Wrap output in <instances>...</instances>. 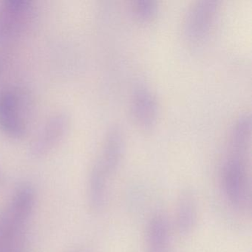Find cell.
Listing matches in <instances>:
<instances>
[{"label": "cell", "mask_w": 252, "mask_h": 252, "mask_svg": "<svg viewBox=\"0 0 252 252\" xmlns=\"http://www.w3.org/2000/svg\"><path fill=\"white\" fill-rule=\"evenodd\" d=\"M135 17L139 21L147 23L151 21L158 12V5L155 1L144 0L135 2L133 6Z\"/></svg>", "instance_id": "7c38bea8"}, {"label": "cell", "mask_w": 252, "mask_h": 252, "mask_svg": "<svg viewBox=\"0 0 252 252\" xmlns=\"http://www.w3.org/2000/svg\"><path fill=\"white\" fill-rule=\"evenodd\" d=\"M30 95L16 87L0 92V130L11 139H23L32 128L34 103Z\"/></svg>", "instance_id": "7a4b0ae2"}, {"label": "cell", "mask_w": 252, "mask_h": 252, "mask_svg": "<svg viewBox=\"0 0 252 252\" xmlns=\"http://www.w3.org/2000/svg\"><path fill=\"white\" fill-rule=\"evenodd\" d=\"M108 178V175L94 163L88 177V200L90 209L95 213H99L105 207Z\"/></svg>", "instance_id": "30bf717a"}, {"label": "cell", "mask_w": 252, "mask_h": 252, "mask_svg": "<svg viewBox=\"0 0 252 252\" xmlns=\"http://www.w3.org/2000/svg\"><path fill=\"white\" fill-rule=\"evenodd\" d=\"M26 234L0 231V252H26Z\"/></svg>", "instance_id": "8fae6325"}, {"label": "cell", "mask_w": 252, "mask_h": 252, "mask_svg": "<svg viewBox=\"0 0 252 252\" xmlns=\"http://www.w3.org/2000/svg\"><path fill=\"white\" fill-rule=\"evenodd\" d=\"M250 136L243 132L229 134L222 167V183L225 198L234 209H243L248 200L246 154Z\"/></svg>", "instance_id": "6da1fadb"}, {"label": "cell", "mask_w": 252, "mask_h": 252, "mask_svg": "<svg viewBox=\"0 0 252 252\" xmlns=\"http://www.w3.org/2000/svg\"><path fill=\"white\" fill-rule=\"evenodd\" d=\"M131 111L135 123L143 130L154 127L158 117V104L153 91L144 85L136 87L132 94Z\"/></svg>", "instance_id": "8992f818"}, {"label": "cell", "mask_w": 252, "mask_h": 252, "mask_svg": "<svg viewBox=\"0 0 252 252\" xmlns=\"http://www.w3.org/2000/svg\"><path fill=\"white\" fill-rule=\"evenodd\" d=\"M2 183H3V177H2V174L0 172V187L2 185Z\"/></svg>", "instance_id": "5bb4252c"}, {"label": "cell", "mask_w": 252, "mask_h": 252, "mask_svg": "<svg viewBox=\"0 0 252 252\" xmlns=\"http://www.w3.org/2000/svg\"><path fill=\"white\" fill-rule=\"evenodd\" d=\"M70 127V118L63 112L49 116L38 131L30 147V155L35 159L48 156L64 139Z\"/></svg>", "instance_id": "277c9868"}, {"label": "cell", "mask_w": 252, "mask_h": 252, "mask_svg": "<svg viewBox=\"0 0 252 252\" xmlns=\"http://www.w3.org/2000/svg\"><path fill=\"white\" fill-rule=\"evenodd\" d=\"M219 9V2L202 0L189 10L184 24L186 37L191 42L203 40L213 27Z\"/></svg>", "instance_id": "5b68a950"}, {"label": "cell", "mask_w": 252, "mask_h": 252, "mask_svg": "<svg viewBox=\"0 0 252 252\" xmlns=\"http://www.w3.org/2000/svg\"><path fill=\"white\" fill-rule=\"evenodd\" d=\"M4 65V61L2 57H0V70H2Z\"/></svg>", "instance_id": "4fadbf2b"}, {"label": "cell", "mask_w": 252, "mask_h": 252, "mask_svg": "<svg viewBox=\"0 0 252 252\" xmlns=\"http://www.w3.org/2000/svg\"><path fill=\"white\" fill-rule=\"evenodd\" d=\"M36 18V8L27 0L0 3V47L10 46L27 34Z\"/></svg>", "instance_id": "3957f363"}, {"label": "cell", "mask_w": 252, "mask_h": 252, "mask_svg": "<svg viewBox=\"0 0 252 252\" xmlns=\"http://www.w3.org/2000/svg\"><path fill=\"white\" fill-rule=\"evenodd\" d=\"M125 149L123 132L120 128L114 126L107 133L100 156L94 163L110 177L119 169Z\"/></svg>", "instance_id": "52a82bcc"}, {"label": "cell", "mask_w": 252, "mask_h": 252, "mask_svg": "<svg viewBox=\"0 0 252 252\" xmlns=\"http://www.w3.org/2000/svg\"><path fill=\"white\" fill-rule=\"evenodd\" d=\"M197 203L195 194L189 187L180 192L177 200L175 223L181 236H188L197 225Z\"/></svg>", "instance_id": "ba28073f"}, {"label": "cell", "mask_w": 252, "mask_h": 252, "mask_svg": "<svg viewBox=\"0 0 252 252\" xmlns=\"http://www.w3.org/2000/svg\"><path fill=\"white\" fill-rule=\"evenodd\" d=\"M146 240L149 252H170V227L167 217L163 212H156L150 217Z\"/></svg>", "instance_id": "9c48e42d"}]
</instances>
